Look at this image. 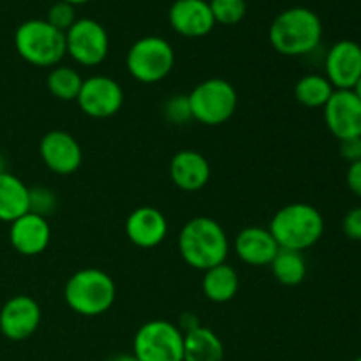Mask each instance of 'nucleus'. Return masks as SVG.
<instances>
[{"label":"nucleus","mask_w":361,"mask_h":361,"mask_svg":"<svg viewBox=\"0 0 361 361\" xmlns=\"http://www.w3.org/2000/svg\"><path fill=\"white\" fill-rule=\"evenodd\" d=\"M178 252L183 263L190 268L207 271L226 263L229 256V238L215 219L200 215L187 221L180 229Z\"/></svg>","instance_id":"nucleus-1"},{"label":"nucleus","mask_w":361,"mask_h":361,"mask_svg":"<svg viewBox=\"0 0 361 361\" xmlns=\"http://www.w3.org/2000/svg\"><path fill=\"white\" fill-rule=\"evenodd\" d=\"M268 39L275 51L284 56L310 55L321 44L323 21L309 7H289L274 18Z\"/></svg>","instance_id":"nucleus-2"},{"label":"nucleus","mask_w":361,"mask_h":361,"mask_svg":"<svg viewBox=\"0 0 361 361\" xmlns=\"http://www.w3.org/2000/svg\"><path fill=\"white\" fill-rule=\"evenodd\" d=\"M268 229L279 249L305 252L323 238L324 217L312 204L291 203L275 212Z\"/></svg>","instance_id":"nucleus-3"},{"label":"nucleus","mask_w":361,"mask_h":361,"mask_svg":"<svg viewBox=\"0 0 361 361\" xmlns=\"http://www.w3.org/2000/svg\"><path fill=\"white\" fill-rule=\"evenodd\" d=\"M63 300L78 316H102L116 300L115 281L101 268H81L66 282Z\"/></svg>","instance_id":"nucleus-4"},{"label":"nucleus","mask_w":361,"mask_h":361,"mask_svg":"<svg viewBox=\"0 0 361 361\" xmlns=\"http://www.w3.org/2000/svg\"><path fill=\"white\" fill-rule=\"evenodd\" d=\"M14 48L18 55L35 67H55L67 55L66 34L46 20L23 21L14 32Z\"/></svg>","instance_id":"nucleus-5"},{"label":"nucleus","mask_w":361,"mask_h":361,"mask_svg":"<svg viewBox=\"0 0 361 361\" xmlns=\"http://www.w3.org/2000/svg\"><path fill=\"white\" fill-rule=\"evenodd\" d=\"M192 120L203 126L217 127L229 122L238 108V92L222 78H208L187 94Z\"/></svg>","instance_id":"nucleus-6"},{"label":"nucleus","mask_w":361,"mask_h":361,"mask_svg":"<svg viewBox=\"0 0 361 361\" xmlns=\"http://www.w3.org/2000/svg\"><path fill=\"white\" fill-rule=\"evenodd\" d=\"M130 76L143 85H155L166 80L175 67V49L159 35H145L133 42L126 56Z\"/></svg>","instance_id":"nucleus-7"},{"label":"nucleus","mask_w":361,"mask_h":361,"mask_svg":"<svg viewBox=\"0 0 361 361\" xmlns=\"http://www.w3.org/2000/svg\"><path fill=\"white\" fill-rule=\"evenodd\" d=\"M133 355L140 361H183V334L166 319L147 321L137 328Z\"/></svg>","instance_id":"nucleus-8"},{"label":"nucleus","mask_w":361,"mask_h":361,"mask_svg":"<svg viewBox=\"0 0 361 361\" xmlns=\"http://www.w3.org/2000/svg\"><path fill=\"white\" fill-rule=\"evenodd\" d=\"M67 55L83 67H97L109 53V35L104 25L92 18H78L66 32Z\"/></svg>","instance_id":"nucleus-9"},{"label":"nucleus","mask_w":361,"mask_h":361,"mask_svg":"<svg viewBox=\"0 0 361 361\" xmlns=\"http://www.w3.org/2000/svg\"><path fill=\"white\" fill-rule=\"evenodd\" d=\"M126 95L123 88L115 78L95 74L85 78L81 90L78 94V106L87 116L95 120L111 118L122 109Z\"/></svg>","instance_id":"nucleus-10"},{"label":"nucleus","mask_w":361,"mask_h":361,"mask_svg":"<svg viewBox=\"0 0 361 361\" xmlns=\"http://www.w3.org/2000/svg\"><path fill=\"white\" fill-rule=\"evenodd\" d=\"M39 155L46 168L60 176L76 173L83 164V148L71 133L53 129L39 141Z\"/></svg>","instance_id":"nucleus-11"},{"label":"nucleus","mask_w":361,"mask_h":361,"mask_svg":"<svg viewBox=\"0 0 361 361\" xmlns=\"http://www.w3.org/2000/svg\"><path fill=\"white\" fill-rule=\"evenodd\" d=\"M41 319L39 303L28 295H16L0 309V331L9 341H27L39 330Z\"/></svg>","instance_id":"nucleus-12"},{"label":"nucleus","mask_w":361,"mask_h":361,"mask_svg":"<svg viewBox=\"0 0 361 361\" xmlns=\"http://www.w3.org/2000/svg\"><path fill=\"white\" fill-rule=\"evenodd\" d=\"M324 76L335 90H353L361 78V46L351 39L337 41L324 56Z\"/></svg>","instance_id":"nucleus-13"},{"label":"nucleus","mask_w":361,"mask_h":361,"mask_svg":"<svg viewBox=\"0 0 361 361\" xmlns=\"http://www.w3.org/2000/svg\"><path fill=\"white\" fill-rule=\"evenodd\" d=\"M324 123L338 141L361 137V101L353 90H335L324 106Z\"/></svg>","instance_id":"nucleus-14"},{"label":"nucleus","mask_w":361,"mask_h":361,"mask_svg":"<svg viewBox=\"0 0 361 361\" xmlns=\"http://www.w3.org/2000/svg\"><path fill=\"white\" fill-rule=\"evenodd\" d=\"M168 20L176 34L190 39L204 37L215 27L208 0H175L169 7Z\"/></svg>","instance_id":"nucleus-15"},{"label":"nucleus","mask_w":361,"mask_h":361,"mask_svg":"<svg viewBox=\"0 0 361 361\" xmlns=\"http://www.w3.org/2000/svg\"><path fill=\"white\" fill-rule=\"evenodd\" d=\"M9 242L21 256H39L48 249L51 242V226L46 217L28 212L11 222Z\"/></svg>","instance_id":"nucleus-16"},{"label":"nucleus","mask_w":361,"mask_h":361,"mask_svg":"<svg viewBox=\"0 0 361 361\" xmlns=\"http://www.w3.org/2000/svg\"><path fill=\"white\" fill-rule=\"evenodd\" d=\"M126 235L140 249H155L168 236V219L154 207H140L126 221Z\"/></svg>","instance_id":"nucleus-17"},{"label":"nucleus","mask_w":361,"mask_h":361,"mask_svg":"<svg viewBox=\"0 0 361 361\" xmlns=\"http://www.w3.org/2000/svg\"><path fill=\"white\" fill-rule=\"evenodd\" d=\"M169 176L180 190L197 192L210 182V162L197 150H180L169 162Z\"/></svg>","instance_id":"nucleus-18"},{"label":"nucleus","mask_w":361,"mask_h":361,"mask_svg":"<svg viewBox=\"0 0 361 361\" xmlns=\"http://www.w3.org/2000/svg\"><path fill=\"white\" fill-rule=\"evenodd\" d=\"M235 252L240 261L249 267H270L277 256L279 245L270 229L261 226L243 228L235 238Z\"/></svg>","instance_id":"nucleus-19"},{"label":"nucleus","mask_w":361,"mask_h":361,"mask_svg":"<svg viewBox=\"0 0 361 361\" xmlns=\"http://www.w3.org/2000/svg\"><path fill=\"white\" fill-rule=\"evenodd\" d=\"M240 277L238 271L228 263L217 264L210 270L203 271L201 279V291L204 298L212 303H228L238 295Z\"/></svg>","instance_id":"nucleus-20"},{"label":"nucleus","mask_w":361,"mask_h":361,"mask_svg":"<svg viewBox=\"0 0 361 361\" xmlns=\"http://www.w3.org/2000/svg\"><path fill=\"white\" fill-rule=\"evenodd\" d=\"M183 361H224L221 337L201 324L183 334Z\"/></svg>","instance_id":"nucleus-21"},{"label":"nucleus","mask_w":361,"mask_h":361,"mask_svg":"<svg viewBox=\"0 0 361 361\" xmlns=\"http://www.w3.org/2000/svg\"><path fill=\"white\" fill-rule=\"evenodd\" d=\"M28 192L30 187L23 180L13 173H0V221L11 224L28 214Z\"/></svg>","instance_id":"nucleus-22"},{"label":"nucleus","mask_w":361,"mask_h":361,"mask_svg":"<svg viewBox=\"0 0 361 361\" xmlns=\"http://www.w3.org/2000/svg\"><path fill=\"white\" fill-rule=\"evenodd\" d=\"M270 270L279 284L295 288V286L302 284L307 277L305 256L303 252H296V250L279 249L277 256L270 263Z\"/></svg>","instance_id":"nucleus-23"},{"label":"nucleus","mask_w":361,"mask_h":361,"mask_svg":"<svg viewBox=\"0 0 361 361\" xmlns=\"http://www.w3.org/2000/svg\"><path fill=\"white\" fill-rule=\"evenodd\" d=\"M334 85L323 74H305L295 85V99L305 108H324L334 95Z\"/></svg>","instance_id":"nucleus-24"},{"label":"nucleus","mask_w":361,"mask_h":361,"mask_svg":"<svg viewBox=\"0 0 361 361\" xmlns=\"http://www.w3.org/2000/svg\"><path fill=\"white\" fill-rule=\"evenodd\" d=\"M85 78L71 66H55L46 76V88L55 99L63 102L76 101Z\"/></svg>","instance_id":"nucleus-25"},{"label":"nucleus","mask_w":361,"mask_h":361,"mask_svg":"<svg viewBox=\"0 0 361 361\" xmlns=\"http://www.w3.org/2000/svg\"><path fill=\"white\" fill-rule=\"evenodd\" d=\"M210 9L215 23L236 25L245 18L247 0H210Z\"/></svg>","instance_id":"nucleus-26"},{"label":"nucleus","mask_w":361,"mask_h":361,"mask_svg":"<svg viewBox=\"0 0 361 361\" xmlns=\"http://www.w3.org/2000/svg\"><path fill=\"white\" fill-rule=\"evenodd\" d=\"M56 194L48 187H32L28 192V212L48 219L56 210Z\"/></svg>","instance_id":"nucleus-27"},{"label":"nucleus","mask_w":361,"mask_h":361,"mask_svg":"<svg viewBox=\"0 0 361 361\" xmlns=\"http://www.w3.org/2000/svg\"><path fill=\"white\" fill-rule=\"evenodd\" d=\"M76 20L78 18L74 6L69 2H63V0H56L55 4H51L48 14H46V21L55 28H59L60 32H63V34L73 27Z\"/></svg>","instance_id":"nucleus-28"},{"label":"nucleus","mask_w":361,"mask_h":361,"mask_svg":"<svg viewBox=\"0 0 361 361\" xmlns=\"http://www.w3.org/2000/svg\"><path fill=\"white\" fill-rule=\"evenodd\" d=\"M164 118L173 126H183L189 120H192V113H190L189 97L183 94L171 95L168 101L164 102Z\"/></svg>","instance_id":"nucleus-29"},{"label":"nucleus","mask_w":361,"mask_h":361,"mask_svg":"<svg viewBox=\"0 0 361 361\" xmlns=\"http://www.w3.org/2000/svg\"><path fill=\"white\" fill-rule=\"evenodd\" d=\"M342 229L345 236L355 242H361V207L351 208L342 221Z\"/></svg>","instance_id":"nucleus-30"},{"label":"nucleus","mask_w":361,"mask_h":361,"mask_svg":"<svg viewBox=\"0 0 361 361\" xmlns=\"http://www.w3.org/2000/svg\"><path fill=\"white\" fill-rule=\"evenodd\" d=\"M341 155L345 161L351 164V162L361 161V137H351V140L341 141Z\"/></svg>","instance_id":"nucleus-31"},{"label":"nucleus","mask_w":361,"mask_h":361,"mask_svg":"<svg viewBox=\"0 0 361 361\" xmlns=\"http://www.w3.org/2000/svg\"><path fill=\"white\" fill-rule=\"evenodd\" d=\"M345 182H348L349 190H351L355 196L361 197V161L351 162V164H349Z\"/></svg>","instance_id":"nucleus-32"},{"label":"nucleus","mask_w":361,"mask_h":361,"mask_svg":"<svg viewBox=\"0 0 361 361\" xmlns=\"http://www.w3.org/2000/svg\"><path fill=\"white\" fill-rule=\"evenodd\" d=\"M200 326V319H197L196 314L192 312H185L180 316V324L178 328L182 330V334H187V331L194 330V328Z\"/></svg>","instance_id":"nucleus-33"},{"label":"nucleus","mask_w":361,"mask_h":361,"mask_svg":"<svg viewBox=\"0 0 361 361\" xmlns=\"http://www.w3.org/2000/svg\"><path fill=\"white\" fill-rule=\"evenodd\" d=\"M106 361H140V360H137L133 353H122V355H115Z\"/></svg>","instance_id":"nucleus-34"},{"label":"nucleus","mask_w":361,"mask_h":361,"mask_svg":"<svg viewBox=\"0 0 361 361\" xmlns=\"http://www.w3.org/2000/svg\"><path fill=\"white\" fill-rule=\"evenodd\" d=\"M353 92H355V94L358 95V97H360V101H361V78H360V80H358V83L355 85V88H353Z\"/></svg>","instance_id":"nucleus-35"},{"label":"nucleus","mask_w":361,"mask_h":361,"mask_svg":"<svg viewBox=\"0 0 361 361\" xmlns=\"http://www.w3.org/2000/svg\"><path fill=\"white\" fill-rule=\"evenodd\" d=\"M63 2H69V4H73V6H80V4H87V2H90V0H63Z\"/></svg>","instance_id":"nucleus-36"},{"label":"nucleus","mask_w":361,"mask_h":361,"mask_svg":"<svg viewBox=\"0 0 361 361\" xmlns=\"http://www.w3.org/2000/svg\"><path fill=\"white\" fill-rule=\"evenodd\" d=\"M6 171V159L2 157V154H0V173Z\"/></svg>","instance_id":"nucleus-37"},{"label":"nucleus","mask_w":361,"mask_h":361,"mask_svg":"<svg viewBox=\"0 0 361 361\" xmlns=\"http://www.w3.org/2000/svg\"><path fill=\"white\" fill-rule=\"evenodd\" d=\"M353 361H361V356H358V358H356V360H353Z\"/></svg>","instance_id":"nucleus-38"}]
</instances>
